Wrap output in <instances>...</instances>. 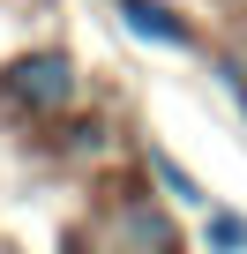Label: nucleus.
Wrapping results in <instances>:
<instances>
[{
    "label": "nucleus",
    "mask_w": 247,
    "mask_h": 254,
    "mask_svg": "<svg viewBox=\"0 0 247 254\" xmlns=\"http://www.w3.org/2000/svg\"><path fill=\"white\" fill-rule=\"evenodd\" d=\"M8 97H15V105H30V112H53V105H68V97H75V67H68L60 53H30V60H15V67H8Z\"/></svg>",
    "instance_id": "obj_1"
},
{
    "label": "nucleus",
    "mask_w": 247,
    "mask_h": 254,
    "mask_svg": "<svg viewBox=\"0 0 247 254\" xmlns=\"http://www.w3.org/2000/svg\"><path fill=\"white\" fill-rule=\"evenodd\" d=\"M120 15H128L135 38H158V45H187V23L172 8H150V0H120Z\"/></svg>",
    "instance_id": "obj_2"
},
{
    "label": "nucleus",
    "mask_w": 247,
    "mask_h": 254,
    "mask_svg": "<svg viewBox=\"0 0 247 254\" xmlns=\"http://www.w3.org/2000/svg\"><path fill=\"white\" fill-rule=\"evenodd\" d=\"M210 247H217V254H247V224H240L232 209H217V217H210Z\"/></svg>",
    "instance_id": "obj_3"
},
{
    "label": "nucleus",
    "mask_w": 247,
    "mask_h": 254,
    "mask_svg": "<svg viewBox=\"0 0 247 254\" xmlns=\"http://www.w3.org/2000/svg\"><path fill=\"white\" fill-rule=\"evenodd\" d=\"M128 232H135L143 247H158V254H172V232H165V217H150V209H135V217H128Z\"/></svg>",
    "instance_id": "obj_4"
}]
</instances>
